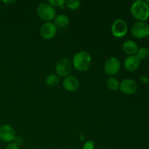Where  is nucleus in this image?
<instances>
[{
    "label": "nucleus",
    "mask_w": 149,
    "mask_h": 149,
    "mask_svg": "<svg viewBox=\"0 0 149 149\" xmlns=\"http://www.w3.org/2000/svg\"><path fill=\"white\" fill-rule=\"evenodd\" d=\"M130 13L138 21L146 22L149 17V5L144 0H137L131 5Z\"/></svg>",
    "instance_id": "1"
},
{
    "label": "nucleus",
    "mask_w": 149,
    "mask_h": 149,
    "mask_svg": "<svg viewBox=\"0 0 149 149\" xmlns=\"http://www.w3.org/2000/svg\"><path fill=\"white\" fill-rule=\"evenodd\" d=\"M92 63V57L86 51H80L76 53L73 58L72 65L76 70L81 72L90 69Z\"/></svg>",
    "instance_id": "2"
},
{
    "label": "nucleus",
    "mask_w": 149,
    "mask_h": 149,
    "mask_svg": "<svg viewBox=\"0 0 149 149\" xmlns=\"http://www.w3.org/2000/svg\"><path fill=\"white\" fill-rule=\"evenodd\" d=\"M36 13L39 18L45 22H51L56 16V10L48 2L41 3L36 8Z\"/></svg>",
    "instance_id": "3"
},
{
    "label": "nucleus",
    "mask_w": 149,
    "mask_h": 149,
    "mask_svg": "<svg viewBox=\"0 0 149 149\" xmlns=\"http://www.w3.org/2000/svg\"><path fill=\"white\" fill-rule=\"evenodd\" d=\"M72 62L66 58L58 60L55 65V71L60 77H66L70 75L72 71Z\"/></svg>",
    "instance_id": "4"
},
{
    "label": "nucleus",
    "mask_w": 149,
    "mask_h": 149,
    "mask_svg": "<svg viewBox=\"0 0 149 149\" xmlns=\"http://www.w3.org/2000/svg\"><path fill=\"white\" fill-rule=\"evenodd\" d=\"M131 33L137 39H144L149 36V24L144 21H137L131 28Z\"/></svg>",
    "instance_id": "5"
},
{
    "label": "nucleus",
    "mask_w": 149,
    "mask_h": 149,
    "mask_svg": "<svg viewBox=\"0 0 149 149\" xmlns=\"http://www.w3.org/2000/svg\"><path fill=\"white\" fill-rule=\"evenodd\" d=\"M128 31V26L123 19H116L111 26V33L116 38H122L127 34Z\"/></svg>",
    "instance_id": "6"
},
{
    "label": "nucleus",
    "mask_w": 149,
    "mask_h": 149,
    "mask_svg": "<svg viewBox=\"0 0 149 149\" xmlns=\"http://www.w3.org/2000/svg\"><path fill=\"white\" fill-rule=\"evenodd\" d=\"M121 68V62L116 57L109 58L105 62L104 71L108 75L114 76L119 73Z\"/></svg>",
    "instance_id": "7"
},
{
    "label": "nucleus",
    "mask_w": 149,
    "mask_h": 149,
    "mask_svg": "<svg viewBox=\"0 0 149 149\" xmlns=\"http://www.w3.org/2000/svg\"><path fill=\"white\" fill-rule=\"evenodd\" d=\"M138 84L132 79H125L119 84V90L125 95L135 94L138 91Z\"/></svg>",
    "instance_id": "8"
},
{
    "label": "nucleus",
    "mask_w": 149,
    "mask_h": 149,
    "mask_svg": "<svg viewBox=\"0 0 149 149\" xmlns=\"http://www.w3.org/2000/svg\"><path fill=\"white\" fill-rule=\"evenodd\" d=\"M16 138L14 128L9 125H4L0 127V139L5 143H12Z\"/></svg>",
    "instance_id": "9"
},
{
    "label": "nucleus",
    "mask_w": 149,
    "mask_h": 149,
    "mask_svg": "<svg viewBox=\"0 0 149 149\" xmlns=\"http://www.w3.org/2000/svg\"><path fill=\"white\" fill-rule=\"evenodd\" d=\"M57 27L52 22H45L40 29V35L44 39H51L55 36Z\"/></svg>",
    "instance_id": "10"
},
{
    "label": "nucleus",
    "mask_w": 149,
    "mask_h": 149,
    "mask_svg": "<svg viewBox=\"0 0 149 149\" xmlns=\"http://www.w3.org/2000/svg\"><path fill=\"white\" fill-rule=\"evenodd\" d=\"M141 65V61L135 55H130L125 58L124 61V66L128 71H135Z\"/></svg>",
    "instance_id": "11"
},
{
    "label": "nucleus",
    "mask_w": 149,
    "mask_h": 149,
    "mask_svg": "<svg viewBox=\"0 0 149 149\" xmlns=\"http://www.w3.org/2000/svg\"><path fill=\"white\" fill-rule=\"evenodd\" d=\"M63 86L64 89L68 92H74L77 90L79 86L78 79L74 76H68L65 77L63 81Z\"/></svg>",
    "instance_id": "12"
},
{
    "label": "nucleus",
    "mask_w": 149,
    "mask_h": 149,
    "mask_svg": "<svg viewBox=\"0 0 149 149\" xmlns=\"http://www.w3.org/2000/svg\"><path fill=\"white\" fill-rule=\"evenodd\" d=\"M122 49L124 52L128 55L129 56L130 55H135L137 54L138 49V44L132 40H127L122 45Z\"/></svg>",
    "instance_id": "13"
},
{
    "label": "nucleus",
    "mask_w": 149,
    "mask_h": 149,
    "mask_svg": "<svg viewBox=\"0 0 149 149\" xmlns=\"http://www.w3.org/2000/svg\"><path fill=\"white\" fill-rule=\"evenodd\" d=\"M54 24L56 26V27L64 28L66 27L69 24L70 20L66 15L60 14L55 16L54 18Z\"/></svg>",
    "instance_id": "14"
},
{
    "label": "nucleus",
    "mask_w": 149,
    "mask_h": 149,
    "mask_svg": "<svg viewBox=\"0 0 149 149\" xmlns=\"http://www.w3.org/2000/svg\"><path fill=\"white\" fill-rule=\"evenodd\" d=\"M60 81H61V77H58L57 74H52L47 77L46 79H45V83L49 87H54L59 84Z\"/></svg>",
    "instance_id": "15"
},
{
    "label": "nucleus",
    "mask_w": 149,
    "mask_h": 149,
    "mask_svg": "<svg viewBox=\"0 0 149 149\" xmlns=\"http://www.w3.org/2000/svg\"><path fill=\"white\" fill-rule=\"evenodd\" d=\"M119 81H118L117 79L115 77H109L106 80V85L109 90H112V91H116L119 89Z\"/></svg>",
    "instance_id": "16"
},
{
    "label": "nucleus",
    "mask_w": 149,
    "mask_h": 149,
    "mask_svg": "<svg viewBox=\"0 0 149 149\" xmlns=\"http://www.w3.org/2000/svg\"><path fill=\"white\" fill-rule=\"evenodd\" d=\"M136 56L139 58L140 61H143L148 58L149 56V49L146 47H143L138 49Z\"/></svg>",
    "instance_id": "17"
},
{
    "label": "nucleus",
    "mask_w": 149,
    "mask_h": 149,
    "mask_svg": "<svg viewBox=\"0 0 149 149\" xmlns=\"http://www.w3.org/2000/svg\"><path fill=\"white\" fill-rule=\"evenodd\" d=\"M65 6L71 10H77L81 7V1L79 0H68L65 1Z\"/></svg>",
    "instance_id": "18"
},
{
    "label": "nucleus",
    "mask_w": 149,
    "mask_h": 149,
    "mask_svg": "<svg viewBox=\"0 0 149 149\" xmlns=\"http://www.w3.org/2000/svg\"><path fill=\"white\" fill-rule=\"evenodd\" d=\"M48 3L53 7H61L65 4V0H49Z\"/></svg>",
    "instance_id": "19"
},
{
    "label": "nucleus",
    "mask_w": 149,
    "mask_h": 149,
    "mask_svg": "<svg viewBox=\"0 0 149 149\" xmlns=\"http://www.w3.org/2000/svg\"><path fill=\"white\" fill-rule=\"evenodd\" d=\"M83 149H95L94 141H92V140L86 141L83 146Z\"/></svg>",
    "instance_id": "20"
},
{
    "label": "nucleus",
    "mask_w": 149,
    "mask_h": 149,
    "mask_svg": "<svg viewBox=\"0 0 149 149\" xmlns=\"http://www.w3.org/2000/svg\"><path fill=\"white\" fill-rule=\"evenodd\" d=\"M5 149H20V147H19L18 144H17L16 143L12 142L7 144Z\"/></svg>",
    "instance_id": "21"
},
{
    "label": "nucleus",
    "mask_w": 149,
    "mask_h": 149,
    "mask_svg": "<svg viewBox=\"0 0 149 149\" xmlns=\"http://www.w3.org/2000/svg\"><path fill=\"white\" fill-rule=\"evenodd\" d=\"M2 2L5 4H11L15 2V0H4V1H2Z\"/></svg>",
    "instance_id": "22"
},
{
    "label": "nucleus",
    "mask_w": 149,
    "mask_h": 149,
    "mask_svg": "<svg viewBox=\"0 0 149 149\" xmlns=\"http://www.w3.org/2000/svg\"><path fill=\"white\" fill-rule=\"evenodd\" d=\"M146 2L147 4H148L149 5V0H146Z\"/></svg>",
    "instance_id": "23"
}]
</instances>
